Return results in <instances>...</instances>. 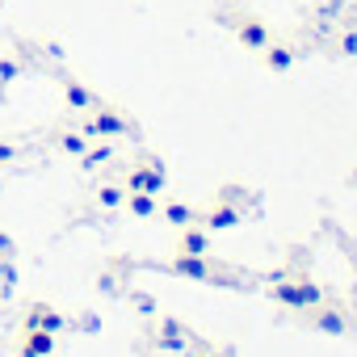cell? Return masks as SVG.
<instances>
[{
	"label": "cell",
	"instance_id": "1",
	"mask_svg": "<svg viewBox=\"0 0 357 357\" xmlns=\"http://www.w3.org/2000/svg\"><path fill=\"white\" fill-rule=\"evenodd\" d=\"M143 340L155 349V353H198L206 340H198L194 332H190V324L185 319H176V315H151L147 319V328H143Z\"/></svg>",
	"mask_w": 357,
	"mask_h": 357
},
{
	"label": "cell",
	"instance_id": "2",
	"mask_svg": "<svg viewBox=\"0 0 357 357\" xmlns=\"http://www.w3.org/2000/svg\"><path fill=\"white\" fill-rule=\"evenodd\" d=\"M76 126H80V135L93 143V139H126V135H139V122L126 114V109H118V105H109V101H101L97 109H89V114H76Z\"/></svg>",
	"mask_w": 357,
	"mask_h": 357
},
{
	"label": "cell",
	"instance_id": "3",
	"mask_svg": "<svg viewBox=\"0 0 357 357\" xmlns=\"http://www.w3.org/2000/svg\"><path fill=\"white\" fill-rule=\"evenodd\" d=\"M118 181L126 185V194H155V198H164V190H168V168H164V160L155 151H139L122 168Z\"/></svg>",
	"mask_w": 357,
	"mask_h": 357
},
{
	"label": "cell",
	"instance_id": "4",
	"mask_svg": "<svg viewBox=\"0 0 357 357\" xmlns=\"http://www.w3.org/2000/svg\"><path fill=\"white\" fill-rule=\"evenodd\" d=\"M269 298L278 307H290V311H311L319 303H328V290L311 278H286V273H273L269 278Z\"/></svg>",
	"mask_w": 357,
	"mask_h": 357
},
{
	"label": "cell",
	"instance_id": "5",
	"mask_svg": "<svg viewBox=\"0 0 357 357\" xmlns=\"http://www.w3.org/2000/svg\"><path fill=\"white\" fill-rule=\"evenodd\" d=\"M160 269H164V273H172V278H190V282H223V269L215 265V257H211V252H202V257L172 252Z\"/></svg>",
	"mask_w": 357,
	"mask_h": 357
},
{
	"label": "cell",
	"instance_id": "6",
	"mask_svg": "<svg viewBox=\"0 0 357 357\" xmlns=\"http://www.w3.org/2000/svg\"><path fill=\"white\" fill-rule=\"evenodd\" d=\"M231 30H236V43H240L244 51H252V55H261V51L278 38V34H273V26H269L265 17H257V13H236Z\"/></svg>",
	"mask_w": 357,
	"mask_h": 357
},
{
	"label": "cell",
	"instance_id": "7",
	"mask_svg": "<svg viewBox=\"0 0 357 357\" xmlns=\"http://www.w3.org/2000/svg\"><path fill=\"white\" fill-rule=\"evenodd\" d=\"M68 315L59 311V307H51V303H30L26 311H22V328H34V332H51V336H59V332H68Z\"/></svg>",
	"mask_w": 357,
	"mask_h": 357
},
{
	"label": "cell",
	"instance_id": "8",
	"mask_svg": "<svg viewBox=\"0 0 357 357\" xmlns=\"http://www.w3.org/2000/svg\"><path fill=\"white\" fill-rule=\"evenodd\" d=\"M198 223L215 236V231H231V227H240L244 223V211L240 206H231V202H223V198H211L206 202V211L198 215Z\"/></svg>",
	"mask_w": 357,
	"mask_h": 357
},
{
	"label": "cell",
	"instance_id": "9",
	"mask_svg": "<svg viewBox=\"0 0 357 357\" xmlns=\"http://www.w3.org/2000/svg\"><path fill=\"white\" fill-rule=\"evenodd\" d=\"M303 315H307V328H315V332H324V336H344V332H349V311H340V307L319 303V307H311V311H303Z\"/></svg>",
	"mask_w": 357,
	"mask_h": 357
},
{
	"label": "cell",
	"instance_id": "10",
	"mask_svg": "<svg viewBox=\"0 0 357 357\" xmlns=\"http://www.w3.org/2000/svg\"><path fill=\"white\" fill-rule=\"evenodd\" d=\"M59 89H63V105H68L72 114H89V109H97V105H101L97 89H89V84H84V80H76V76H63V80H59Z\"/></svg>",
	"mask_w": 357,
	"mask_h": 357
},
{
	"label": "cell",
	"instance_id": "11",
	"mask_svg": "<svg viewBox=\"0 0 357 357\" xmlns=\"http://www.w3.org/2000/svg\"><path fill=\"white\" fill-rule=\"evenodd\" d=\"M47 139H51V147H55L59 155H72V160H80V155H84V147H89V139L80 135V126H76V122H55Z\"/></svg>",
	"mask_w": 357,
	"mask_h": 357
},
{
	"label": "cell",
	"instance_id": "12",
	"mask_svg": "<svg viewBox=\"0 0 357 357\" xmlns=\"http://www.w3.org/2000/svg\"><path fill=\"white\" fill-rule=\"evenodd\" d=\"M76 164H80V172H101V168L118 164V139H93Z\"/></svg>",
	"mask_w": 357,
	"mask_h": 357
},
{
	"label": "cell",
	"instance_id": "13",
	"mask_svg": "<svg viewBox=\"0 0 357 357\" xmlns=\"http://www.w3.org/2000/svg\"><path fill=\"white\" fill-rule=\"evenodd\" d=\"M294 63H298V51H294L290 43H282V38H273V43L261 51V68H265L269 76H286Z\"/></svg>",
	"mask_w": 357,
	"mask_h": 357
},
{
	"label": "cell",
	"instance_id": "14",
	"mask_svg": "<svg viewBox=\"0 0 357 357\" xmlns=\"http://www.w3.org/2000/svg\"><path fill=\"white\" fill-rule=\"evenodd\" d=\"M55 340L51 332H34V328H22L17 332V357H55Z\"/></svg>",
	"mask_w": 357,
	"mask_h": 357
},
{
	"label": "cell",
	"instance_id": "15",
	"mask_svg": "<svg viewBox=\"0 0 357 357\" xmlns=\"http://www.w3.org/2000/svg\"><path fill=\"white\" fill-rule=\"evenodd\" d=\"M172 252H185V257H202L211 252V231L202 223H190V227H176V248Z\"/></svg>",
	"mask_w": 357,
	"mask_h": 357
},
{
	"label": "cell",
	"instance_id": "16",
	"mask_svg": "<svg viewBox=\"0 0 357 357\" xmlns=\"http://www.w3.org/2000/svg\"><path fill=\"white\" fill-rule=\"evenodd\" d=\"M198 215H202V211H198L194 202H181V198H164V202H160V219H164L172 231H176V227L198 223Z\"/></svg>",
	"mask_w": 357,
	"mask_h": 357
},
{
	"label": "cell",
	"instance_id": "17",
	"mask_svg": "<svg viewBox=\"0 0 357 357\" xmlns=\"http://www.w3.org/2000/svg\"><path fill=\"white\" fill-rule=\"evenodd\" d=\"M122 202H126V185L118 181V176H105V181L93 185V206H101V211H122Z\"/></svg>",
	"mask_w": 357,
	"mask_h": 357
},
{
	"label": "cell",
	"instance_id": "18",
	"mask_svg": "<svg viewBox=\"0 0 357 357\" xmlns=\"http://www.w3.org/2000/svg\"><path fill=\"white\" fill-rule=\"evenodd\" d=\"M122 211H126L130 219H160V198H155V194H126Z\"/></svg>",
	"mask_w": 357,
	"mask_h": 357
},
{
	"label": "cell",
	"instance_id": "19",
	"mask_svg": "<svg viewBox=\"0 0 357 357\" xmlns=\"http://www.w3.org/2000/svg\"><path fill=\"white\" fill-rule=\"evenodd\" d=\"M215 198H223V202H231V206H240V211L257 202V194H252L248 185H236V181H227V185H219V190H215Z\"/></svg>",
	"mask_w": 357,
	"mask_h": 357
},
{
	"label": "cell",
	"instance_id": "20",
	"mask_svg": "<svg viewBox=\"0 0 357 357\" xmlns=\"http://www.w3.org/2000/svg\"><path fill=\"white\" fill-rule=\"evenodd\" d=\"M22 68H26V63H22V55H17V51H13V55H0V93H5V89L22 76Z\"/></svg>",
	"mask_w": 357,
	"mask_h": 357
},
{
	"label": "cell",
	"instance_id": "21",
	"mask_svg": "<svg viewBox=\"0 0 357 357\" xmlns=\"http://www.w3.org/2000/svg\"><path fill=\"white\" fill-rule=\"evenodd\" d=\"M126 298H130V307H135V311H139L143 319H151V315H160V307H155V298H151V294H143V290H130Z\"/></svg>",
	"mask_w": 357,
	"mask_h": 357
},
{
	"label": "cell",
	"instance_id": "22",
	"mask_svg": "<svg viewBox=\"0 0 357 357\" xmlns=\"http://www.w3.org/2000/svg\"><path fill=\"white\" fill-rule=\"evenodd\" d=\"M332 47H336V55H344V59H357V30H340Z\"/></svg>",
	"mask_w": 357,
	"mask_h": 357
},
{
	"label": "cell",
	"instance_id": "23",
	"mask_svg": "<svg viewBox=\"0 0 357 357\" xmlns=\"http://www.w3.org/2000/svg\"><path fill=\"white\" fill-rule=\"evenodd\" d=\"M22 155H26V147H22V143H13V139H0V168L17 164Z\"/></svg>",
	"mask_w": 357,
	"mask_h": 357
},
{
	"label": "cell",
	"instance_id": "24",
	"mask_svg": "<svg viewBox=\"0 0 357 357\" xmlns=\"http://www.w3.org/2000/svg\"><path fill=\"white\" fill-rule=\"evenodd\" d=\"M194 357H236V349L231 344H202Z\"/></svg>",
	"mask_w": 357,
	"mask_h": 357
},
{
	"label": "cell",
	"instance_id": "25",
	"mask_svg": "<svg viewBox=\"0 0 357 357\" xmlns=\"http://www.w3.org/2000/svg\"><path fill=\"white\" fill-rule=\"evenodd\" d=\"M68 328H84V332H97L101 324H97V315L89 311V315H80V319H76V324H68Z\"/></svg>",
	"mask_w": 357,
	"mask_h": 357
},
{
	"label": "cell",
	"instance_id": "26",
	"mask_svg": "<svg viewBox=\"0 0 357 357\" xmlns=\"http://www.w3.org/2000/svg\"><path fill=\"white\" fill-rule=\"evenodd\" d=\"M0 257H5V261H13V257H17V244H13L9 236H0Z\"/></svg>",
	"mask_w": 357,
	"mask_h": 357
},
{
	"label": "cell",
	"instance_id": "27",
	"mask_svg": "<svg viewBox=\"0 0 357 357\" xmlns=\"http://www.w3.org/2000/svg\"><path fill=\"white\" fill-rule=\"evenodd\" d=\"M0 311H5V290H0Z\"/></svg>",
	"mask_w": 357,
	"mask_h": 357
},
{
	"label": "cell",
	"instance_id": "28",
	"mask_svg": "<svg viewBox=\"0 0 357 357\" xmlns=\"http://www.w3.org/2000/svg\"><path fill=\"white\" fill-rule=\"evenodd\" d=\"M0 278H5V257H0Z\"/></svg>",
	"mask_w": 357,
	"mask_h": 357
},
{
	"label": "cell",
	"instance_id": "29",
	"mask_svg": "<svg viewBox=\"0 0 357 357\" xmlns=\"http://www.w3.org/2000/svg\"><path fill=\"white\" fill-rule=\"evenodd\" d=\"M353 185H357V172H353Z\"/></svg>",
	"mask_w": 357,
	"mask_h": 357
}]
</instances>
